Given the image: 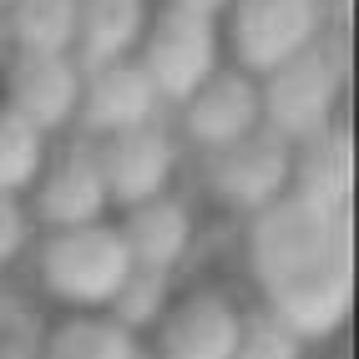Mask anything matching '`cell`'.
Instances as JSON below:
<instances>
[{"label": "cell", "instance_id": "7402d4cb", "mask_svg": "<svg viewBox=\"0 0 359 359\" xmlns=\"http://www.w3.org/2000/svg\"><path fill=\"white\" fill-rule=\"evenodd\" d=\"M157 6H172V11H193V15H212V20H218L228 11V0H157Z\"/></svg>", "mask_w": 359, "mask_h": 359}, {"label": "cell", "instance_id": "8fae6325", "mask_svg": "<svg viewBox=\"0 0 359 359\" xmlns=\"http://www.w3.org/2000/svg\"><path fill=\"white\" fill-rule=\"evenodd\" d=\"M162 116V97L137 56H111L97 66H81V97H76V132L107 137L122 127H142Z\"/></svg>", "mask_w": 359, "mask_h": 359}, {"label": "cell", "instance_id": "30bf717a", "mask_svg": "<svg viewBox=\"0 0 359 359\" xmlns=\"http://www.w3.org/2000/svg\"><path fill=\"white\" fill-rule=\"evenodd\" d=\"M97 157H102V177H107V198L111 212L142 203L152 193H167L177 177V137L157 122H142V127H122V132H107L97 137Z\"/></svg>", "mask_w": 359, "mask_h": 359}, {"label": "cell", "instance_id": "5b68a950", "mask_svg": "<svg viewBox=\"0 0 359 359\" xmlns=\"http://www.w3.org/2000/svg\"><path fill=\"white\" fill-rule=\"evenodd\" d=\"M142 71L152 76L162 107H177L203 76H212L228 56H223V31L212 15H193V11H172V6H147V26L137 36Z\"/></svg>", "mask_w": 359, "mask_h": 359}, {"label": "cell", "instance_id": "9a60e30c", "mask_svg": "<svg viewBox=\"0 0 359 359\" xmlns=\"http://www.w3.org/2000/svg\"><path fill=\"white\" fill-rule=\"evenodd\" d=\"M147 6L152 0H81L71 56L81 66H97V61H111V56H132L142 26H147Z\"/></svg>", "mask_w": 359, "mask_h": 359}, {"label": "cell", "instance_id": "ac0fdd59", "mask_svg": "<svg viewBox=\"0 0 359 359\" xmlns=\"http://www.w3.org/2000/svg\"><path fill=\"white\" fill-rule=\"evenodd\" d=\"M46 147H51V132H41L15 107L0 102V193H26Z\"/></svg>", "mask_w": 359, "mask_h": 359}, {"label": "cell", "instance_id": "277c9868", "mask_svg": "<svg viewBox=\"0 0 359 359\" xmlns=\"http://www.w3.org/2000/svg\"><path fill=\"white\" fill-rule=\"evenodd\" d=\"M218 31H223V56L263 76L278 61L324 41L329 6L324 0H228V11L218 15Z\"/></svg>", "mask_w": 359, "mask_h": 359}, {"label": "cell", "instance_id": "e0dca14e", "mask_svg": "<svg viewBox=\"0 0 359 359\" xmlns=\"http://www.w3.org/2000/svg\"><path fill=\"white\" fill-rule=\"evenodd\" d=\"M76 6L81 0H11L0 15L11 26L15 51H71Z\"/></svg>", "mask_w": 359, "mask_h": 359}, {"label": "cell", "instance_id": "ba28073f", "mask_svg": "<svg viewBox=\"0 0 359 359\" xmlns=\"http://www.w3.org/2000/svg\"><path fill=\"white\" fill-rule=\"evenodd\" d=\"M263 127L258 116V76L243 66L223 61L212 76H203L187 97L177 102V137L193 142L198 152H218L228 142L248 137Z\"/></svg>", "mask_w": 359, "mask_h": 359}, {"label": "cell", "instance_id": "8992f818", "mask_svg": "<svg viewBox=\"0 0 359 359\" xmlns=\"http://www.w3.org/2000/svg\"><path fill=\"white\" fill-rule=\"evenodd\" d=\"M26 208L36 228H56V223H86V218H107L111 198H107V177H102V157H97V137H51L36 177L26 187Z\"/></svg>", "mask_w": 359, "mask_h": 359}, {"label": "cell", "instance_id": "6da1fadb", "mask_svg": "<svg viewBox=\"0 0 359 359\" xmlns=\"http://www.w3.org/2000/svg\"><path fill=\"white\" fill-rule=\"evenodd\" d=\"M248 258L263 304L289 319L304 339H324L344 324L354 299L349 208L283 193L278 203L253 212Z\"/></svg>", "mask_w": 359, "mask_h": 359}, {"label": "cell", "instance_id": "44dd1931", "mask_svg": "<svg viewBox=\"0 0 359 359\" xmlns=\"http://www.w3.org/2000/svg\"><path fill=\"white\" fill-rule=\"evenodd\" d=\"M36 218L26 208V193H0V263H11L31 248Z\"/></svg>", "mask_w": 359, "mask_h": 359}, {"label": "cell", "instance_id": "7a4b0ae2", "mask_svg": "<svg viewBox=\"0 0 359 359\" xmlns=\"http://www.w3.org/2000/svg\"><path fill=\"white\" fill-rule=\"evenodd\" d=\"M31 253H36L41 289L66 309H107V299L132 269V253H127L111 212L107 218H86V223L36 228Z\"/></svg>", "mask_w": 359, "mask_h": 359}, {"label": "cell", "instance_id": "d6986e66", "mask_svg": "<svg viewBox=\"0 0 359 359\" xmlns=\"http://www.w3.org/2000/svg\"><path fill=\"white\" fill-rule=\"evenodd\" d=\"M304 334L273 314L269 304L258 309H243V319H238V339H233V359H304Z\"/></svg>", "mask_w": 359, "mask_h": 359}, {"label": "cell", "instance_id": "5bb4252c", "mask_svg": "<svg viewBox=\"0 0 359 359\" xmlns=\"http://www.w3.org/2000/svg\"><path fill=\"white\" fill-rule=\"evenodd\" d=\"M46 359H152V349L111 309H66L46 334Z\"/></svg>", "mask_w": 359, "mask_h": 359}, {"label": "cell", "instance_id": "3957f363", "mask_svg": "<svg viewBox=\"0 0 359 359\" xmlns=\"http://www.w3.org/2000/svg\"><path fill=\"white\" fill-rule=\"evenodd\" d=\"M339 97H344V76L329 61L324 41L258 76V116L289 147H299V142L319 137L339 122Z\"/></svg>", "mask_w": 359, "mask_h": 359}, {"label": "cell", "instance_id": "603a6c76", "mask_svg": "<svg viewBox=\"0 0 359 359\" xmlns=\"http://www.w3.org/2000/svg\"><path fill=\"white\" fill-rule=\"evenodd\" d=\"M6 6H11V0H0V11H6Z\"/></svg>", "mask_w": 359, "mask_h": 359}, {"label": "cell", "instance_id": "ffe728a7", "mask_svg": "<svg viewBox=\"0 0 359 359\" xmlns=\"http://www.w3.org/2000/svg\"><path fill=\"white\" fill-rule=\"evenodd\" d=\"M167 269H142V263H132L127 269V278L116 283V294L107 299V309L122 324H132L137 334H147L152 324H157V314L167 309V299H172V289H167Z\"/></svg>", "mask_w": 359, "mask_h": 359}, {"label": "cell", "instance_id": "52a82bcc", "mask_svg": "<svg viewBox=\"0 0 359 359\" xmlns=\"http://www.w3.org/2000/svg\"><path fill=\"white\" fill-rule=\"evenodd\" d=\"M208 187L218 193L223 208L253 218L294 187V147L269 127H253L248 137L208 152Z\"/></svg>", "mask_w": 359, "mask_h": 359}, {"label": "cell", "instance_id": "7c38bea8", "mask_svg": "<svg viewBox=\"0 0 359 359\" xmlns=\"http://www.w3.org/2000/svg\"><path fill=\"white\" fill-rule=\"evenodd\" d=\"M81 97V61L71 51H15L6 71V107H15L41 132H66L76 122Z\"/></svg>", "mask_w": 359, "mask_h": 359}, {"label": "cell", "instance_id": "4fadbf2b", "mask_svg": "<svg viewBox=\"0 0 359 359\" xmlns=\"http://www.w3.org/2000/svg\"><path fill=\"white\" fill-rule=\"evenodd\" d=\"M116 228H122V243H127L132 263H142V269H167L172 273L187 258V248H193V208H187L172 187L142 198V203L116 208Z\"/></svg>", "mask_w": 359, "mask_h": 359}, {"label": "cell", "instance_id": "9c48e42d", "mask_svg": "<svg viewBox=\"0 0 359 359\" xmlns=\"http://www.w3.org/2000/svg\"><path fill=\"white\" fill-rule=\"evenodd\" d=\"M238 319L243 309L223 289H187L167 299L157 324L147 329V349L157 359H233Z\"/></svg>", "mask_w": 359, "mask_h": 359}, {"label": "cell", "instance_id": "cb8c5ba5", "mask_svg": "<svg viewBox=\"0 0 359 359\" xmlns=\"http://www.w3.org/2000/svg\"><path fill=\"white\" fill-rule=\"evenodd\" d=\"M324 6H329V0H324Z\"/></svg>", "mask_w": 359, "mask_h": 359}, {"label": "cell", "instance_id": "2e32d148", "mask_svg": "<svg viewBox=\"0 0 359 359\" xmlns=\"http://www.w3.org/2000/svg\"><path fill=\"white\" fill-rule=\"evenodd\" d=\"M349 182H354V162H349L344 122H334L329 132H319V137H309V142L294 147V187H289V193L349 208Z\"/></svg>", "mask_w": 359, "mask_h": 359}]
</instances>
